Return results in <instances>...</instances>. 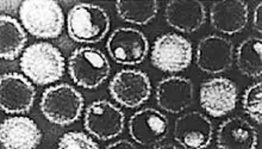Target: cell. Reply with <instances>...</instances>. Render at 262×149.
Masks as SVG:
<instances>
[{
    "label": "cell",
    "instance_id": "obj_27",
    "mask_svg": "<svg viewBox=\"0 0 262 149\" xmlns=\"http://www.w3.org/2000/svg\"><path fill=\"white\" fill-rule=\"evenodd\" d=\"M155 148H158V149H168V148H170V149H179V148H184V147L181 146V144H179V146H174V144L169 143V144H159V146H156Z\"/></svg>",
    "mask_w": 262,
    "mask_h": 149
},
{
    "label": "cell",
    "instance_id": "obj_17",
    "mask_svg": "<svg viewBox=\"0 0 262 149\" xmlns=\"http://www.w3.org/2000/svg\"><path fill=\"white\" fill-rule=\"evenodd\" d=\"M194 87L190 79L169 76L156 86V101L161 110L168 114H181L192 104Z\"/></svg>",
    "mask_w": 262,
    "mask_h": 149
},
{
    "label": "cell",
    "instance_id": "obj_7",
    "mask_svg": "<svg viewBox=\"0 0 262 149\" xmlns=\"http://www.w3.org/2000/svg\"><path fill=\"white\" fill-rule=\"evenodd\" d=\"M124 112L105 99L91 103L83 115V126L86 132L103 141L121 135L124 130Z\"/></svg>",
    "mask_w": 262,
    "mask_h": 149
},
{
    "label": "cell",
    "instance_id": "obj_9",
    "mask_svg": "<svg viewBox=\"0 0 262 149\" xmlns=\"http://www.w3.org/2000/svg\"><path fill=\"white\" fill-rule=\"evenodd\" d=\"M111 97L123 107H140L151 94L150 79L138 70H122L112 78L108 85Z\"/></svg>",
    "mask_w": 262,
    "mask_h": 149
},
{
    "label": "cell",
    "instance_id": "obj_14",
    "mask_svg": "<svg viewBox=\"0 0 262 149\" xmlns=\"http://www.w3.org/2000/svg\"><path fill=\"white\" fill-rule=\"evenodd\" d=\"M213 136V125L199 111L183 114L174 124V139L184 148L203 149L210 146Z\"/></svg>",
    "mask_w": 262,
    "mask_h": 149
},
{
    "label": "cell",
    "instance_id": "obj_22",
    "mask_svg": "<svg viewBox=\"0 0 262 149\" xmlns=\"http://www.w3.org/2000/svg\"><path fill=\"white\" fill-rule=\"evenodd\" d=\"M116 10L121 19L131 24L145 25L156 17L159 11V4L156 0L147 2H122L116 3Z\"/></svg>",
    "mask_w": 262,
    "mask_h": 149
},
{
    "label": "cell",
    "instance_id": "obj_23",
    "mask_svg": "<svg viewBox=\"0 0 262 149\" xmlns=\"http://www.w3.org/2000/svg\"><path fill=\"white\" fill-rule=\"evenodd\" d=\"M243 110L257 124L262 123V82H254L243 94Z\"/></svg>",
    "mask_w": 262,
    "mask_h": 149
},
{
    "label": "cell",
    "instance_id": "obj_1",
    "mask_svg": "<svg viewBox=\"0 0 262 149\" xmlns=\"http://www.w3.org/2000/svg\"><path fill=\"white\" fill-rule=\"evenodd\" d=\"M19 66L28 79L43 86L62 78L64 59L52 43L38 42L27 47L20 56Z\"/></svg>",
    "mask_w": 262,
    "mask_h": 149
},
{
    "label": "cell",
    "instance_id": "obj_16",
    "mask_svg": "<svg viewBox=\"0 0 262 149\" xmlns=\"http://www.w3.org/2000/svg\"><path fill=\"white\" fill-rule=\"evenodd\" d=\"M42 132L31 118H6L0 125V142L6 149H34L41 143Z\"/></svg>",
    "mask_w": 262,
    "mask_h": 149
},
{
    "label": "cell",
    "instance_id": "obj_11",
    "mask_svg": "<svg viewBox=\"0 0 262 149\" xmlns=\"http://www.w3.org/2000/svg\"><path fill=\"white\" fill-rule=\"evenodd\" d=\"M129 133L136 143L155 148L168 135V119L156 109H142L130 117Z\"/></svg>",
    "mask_w": 262,
    "mask_h": 149
},
{
    "label": "cell",
    "instance_id": "obj_2",
    "mask_svg": "<svg viewBox=\"0 0 262 149\" xmlns=\"http://www.w3.org/2000/svg\"><path fill=\"white\" fill-rule=\"evenodd\" d=\"M23 28L37 38H56L62 32L64 17L60 4L54 0H25L20 3Z\"/></svg>",
    "mask_w": 262,
    "mask_h": 149
},
{
    "label": "cell",
    "instance_id": "obj_18",
    "mask_svg": "<svg viewBox=\"0 0 262 149\" xmlns=\"http://www.w3.org/2000/svg\"><path fill=\"white\" fill-rule=\"evenodd\" d=\"M165 18L169 27L191 34L205 24V6L198 0H170L167 3Z\"/></svg>",
    "mask_w": 262,
    "mask_h": 149
},
{
    "label": "cell",
    "instance_id": "obj_6",
    "mask_svg": "<svg viewBox=\"0 0 262 149\" xmlns=\"http://www.w3.org/2000/svg\"><path fill=\"white\" fill-rule=\"evenodd\" d=\"M193 48L187 38L178 34H165L155 39L151 49L152 66L167 73H178L190 67Z\"/></svg>",
    "mask_w": 262,
    "mask_h": 149
},
{
    "label": "cell",
    "instance_id": "obj_5",
    "mask_svg": "<svg viewBox=\"0 0 262 149\" xmlns=\"http://www.w3.org/2000/svg\"><path fill=\"white\" fill-rule=\"evenodd\" d=\"M68 72L76 85L93 90L108 78L111 66L107 57L99 49L81 47L69 56Z\"/></svg>",
    "mask_w": 262,
    "mask_h": 149
},
{
    "label": "cell",
    "instance_id": "obj_10",
    "mask_svg": "<svg viewBox=\"0 0 262 149\" xmlns=\"http://www.w3.org/2000/svg\"><path fill=\"white\" fill-rule=\"evenodd\" d=\"M234 61V45L220 35H207L198 43L195 53L196 67L204 73L220 74L230 70Z\"/></svg>",
    "mask_w": 262,
    "mask_h": 149
},
{
    "label": "cell",
    "instance_id": "obj_26",
    "mask_svg": "<svg viewBox=\"0 0 262 149\" xmlns=\"http://www.w3.org/2000/svg\"><path fill=\"white\" fill-rule=\"evenodd\" d=\"M107 149H136V144L134 142H130L128 140H121L117 142L111 143L106 146Z\"/></svg>",
    "mask_w": 262,
    "mask_h": 149
},
{
    "label": "cell",
    "instance_id": "obj_13",
    "mask_svg": "<svg viewBox=\"0 0 262 149\" xmlns=\"http://www.w3.org/2000/svg\"><path fill=\"white\" fill-rule=\"evenodd\" d=\"M36 90L18 73H6L0 78V107L6 114H24L32 108Z\"/></svg>",
    "mask_w": 262,
    "mask_h": 149
},
{
    "label": "cell",
    "instance_id": "obj_8",
    "mask_svg": "<svg viewBox=\"0 0 262 149\" xmlns=\"http://www.w3.org/2000/svg\"><path fill=\"white\" fill-rule=\"evenodd\" d=\"M106 49L112 60L123 66H135L143 62L149 52L144 34L137 29L117 28L107 39Z\"/></svg>",
    "mask_w": 262,
    "mask_h": 149
},
{
    "label": "cell",
    "instance_id": "obj_4",
    "mask_svg": "<svg viewBox=\"0 0 262 149\" xmlns=\"http://www.w3.org/2000/svg\"><path fill=\"white\" fill-rule=\"evenodd\" d=\"M85 99L78 90L69 83H60L47 89L41 99V111L50 123L71 125L81 115Z\"/></svg>",
    "mask_w": 262,
    "mask_h": 149
},
{
    "label": "cell",
    "instance_id": "obj_25",
    "mask_svg": "<svg viewBox=\"0 0 262 149\" xmlns=\"http://www.w3.org/2000/svg\"><path fill=\"white\" fill-rule=\"evenodd\" d=\"M253 27L257 32H259V34H261L262 32V3L257 4L255 10H254Z\"/></svg>",
    "mask_w": 262,
    "mask_h": 149
},
{
    "label": "cell",
    "instance_id": "obj_21",
    "mask_svg": "<svg viewBox=\"0 0 262 149\" xmlns=\"http://www.w3.org/2000/svg\"><path fill=\"white\" fill-rule=\"evenodd\" d=\"M236 66L242 74L249 78H260L262 74V41L248 37L237 47Z\"/></svg>",
    "mask_w": 262,
    "mask_h": 149
},
{
    "label": "cell",
    "instance_id": "obj_3",
    "mask_svg": "<svg viewBox=\"0 0 262 149\" xmlns=\"http://www.w3.org/2000/svg\"><path fill=\"white\" fill-rule=\"evenodd\" d=\"M111 19L99 5L81 3L72 7L67 16L69 37L78 43H98L107 35Z\"/></svg>",
    "mask_w": 262,
    "mask_h": 149
},
{
    "label": "cell",
    "instance_id": "obj_19",
    "mask_svg": "<svg viewBox=\"0 0 262 149\" xmlns=\"http://www.w3.org/2000/svg\"><path fill=\"white\" fill-rule=\"evenodd\" d=\"M259 133L242 117H231L220 125L217 132V148L254 149L257 147Z\"/></svg>",
    "mask_w": 262,
    "mask_h": 149
},
{
    "label": "cell",
    "instance_id": "obj_24",
    "mask_svg": "<svg viewBox=\"0 0 262 149\" xmlns=\"http://www.w3.org/2000/svg\"><path fill=\"white\" fill-rule=\"evenodd\" d=\"M60 149H99L100 146L80 132L66 133L59 141Z\"/></svg>",
    "mask_w": 262,
    "mask_h": 149
},
{
    "label": "cell",
    "instance_id": "obj_12",
    "mask_svg": "<svg viewBox=\"0 0 262 149\" xmlns=\"http://www.w3.org/2000/svg\"><path fill=\"white\" fill-rule=\"evenodd\" d=\"M237 94V89L231 80L222 76L210 79L200 87V105L212 117H222L235 110Z\"/></svg>",
    "mask_w": 262,
    "mask_h": 149
},
{
    "label": "cell",
    "instance_id": "obj_15",
    "mask_svg": "<svg viewBox=\"0 0 262 149\" xmlns=\"http://www.w3.org/2000/svg\"><path fill=\"white\" fill-rule=\"evenodd\" d=\"M249 20L248 3L243 0H220L210 6L211 25L225 35L243 31Z\"/></svg>",
    "mask_w": 262,
    "mask_h": 149
},
{
    "label": "cell",
    "instance_id": "obj_20",
    "mask_svg": "<svg viewBox=\"0 0 262 149\" xmlns=\"http://www.w3.org/2000/svg\"><path fill=\"white\" fill-rule=\"evenodd\" d=\"M28 41L24 28L11 16L0 17V56L7 61L17 59Z\"/></svg>",
    "mask_w": 262,
    "mask_h": 149
}]
</instances>
